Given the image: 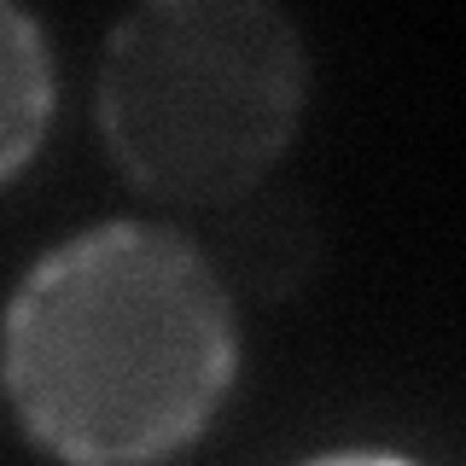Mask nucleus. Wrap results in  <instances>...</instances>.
I'll list each match as a JSON object with an SVG mask.
<instances>
[{"label":"nucleus","mask_w":466,"mask_h":466,"mask_svg":"<svg viewBox=\"0 0 466 466\" xmlns=\"http://www.w3.org/2000/svg\"><path fill=\"white\" fill-rule=\"evenodd\" d=\"M239 368L233 298L187 233L99 222L53 245L0 320L12 414L65 466H152L187 449Z\"/></svg>","instance_id":"f257e3e1"},{"label":"nucleus","mask_w":466,"mask_h":466,"mask_svg":"<svg viewBox=\"0 0 466 466\" xmlns=\"http://www.w3.org/2000/svg\"><path fill=\"white\" fill-rule=\"evenodd\" d=\"M309 466H420V461H402V455H385V449H344V455H320Z\"/></svg>","instance_id":"20e7f679"},{"label":"nucleus","mask_w":466,"mask_h":466,"mask_svg":"<svg viewBox=\"0 0 466 466\" xmlns=\"http://www.w3.org/2000/svg\"><path fill=\"white\" fill-rule=\"evenodd\" d=\"M53 116V47L41 24L0 6V181L24 164Z\"/></svg>","instance_id":"7ed1b4c3"},{"label":"nucleus","mask_w":466,"mask_h":466,"mask_svg":"<svg viewBox=\"0 0 466 466\" xmlns=\"http://www.w3.org/2000/svg\"><path fill=\"white\" fill-rule=\"evenodd\" d=\"M309 53L262 0H152L99 58V135L128 181L181 204L251 193L286 152Z\"/></svg>","instance_id":"f03ea898"}]
</instances>
